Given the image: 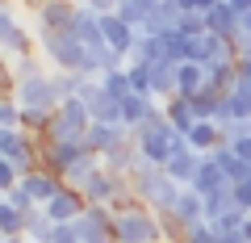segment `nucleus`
Masks as SVG:
<instances>
[{"label": "nucleus", "instance_id": "obj_15", "mask_svg": "<svg viewBox=\"0 0 251 243\" xmlns=\"http://www.w3.org/2000/svg\"><path fill=\"white\" fill-rule=\"evenodd\" d=\"M159 105L163 101L151 97V92H130V97H122V122L130 130H138L143 122H151V117L159 113Z\"/></svg>", "mask_w": 251, "mask_h": 243}, {"label": "nucleus", "instance_id": "obj_21", "mask_svg": "<svg viewBox=\"0 0 251 243\" xmlns=\"http://www.w3.org/2000/svg\"><path fill=\"white\" fill-rule=\"evenodd\" d=\"M184 138H188V147H193V151L209 155V151H214V147H218V143H222V138H226V130L218 126L214 117H201V122H197V126H193V130H188Z\"/></svg>", "mask_w": 251, "mask_h": 243}, {"label": "nucleus", "instance_id": "obj_2", "mask_svg": "<svg viewBox=\"0 0 251 243\" xmlns=\"http://www.w3.org/2000/svg\"><path fill=\"white\" fill-rule=\"evenodd\" d=\"M130 189H134V197L143 201V206H151L155 214H168V210L176 206V197H180V189H184V185H176V180L168 176V168H163V163L143 160L134 172H130Z\"/></svg>", "mask_w": 251, "mask_h": 243}, {"label": "nucleus", "instance_id": "obj_12", "mask_svg": "<svg viewBox=\"0 0 251 243\" xmlns=\"http://www.w3.org/2000/svg\"><path fill=\"white\" fill-rule=\"evenodd\" d=\"M21 193H25L34 206H46V201L54 197V193L63 189V176H54L50 168H29L25 176H21V185H17Z\"/></svg>", "mask_w": 251, "mask_h": 243}, {"label": "nucleus", "instance_id": "obj_34", "mask_svg": "<svg viewBox=\"0 0 251 243\" xmlns=\"http://www.w3.org/2000/svg\"><path fill=\"white\" fill-rule=\"evenodd\" d=\"M180 243H222V231H218L214 222H197V226H188V231H184Z\"/></svg>", "mask_w": 251, "mask_h": 243}, {"label": "nucleus", "instance_id": "obj_26", "mask_svg": "<svg viewBox=\"0 0 251 243\" xmlns=\"http://www.w3.org/2000/svg\"><path fill=\"white\" fill-rule=\"evenodd\" d=\"M100 163H105V160H100L97 151H84L80 160L72 163V168L63 172V185H72V189H84V185H88V180H92V172H97Z\"/></svg>", "mask_w": 251, "mask_h": 243}, {"label": "nucleus", "instance_id": "obj_42", "mask_svg": "<svg viewBox=\"0 0 251 243\" xmlns=\"http://www.w3.org/2000/svg\"><path fill=\"white\" fill-rule=\"evenodd\" d=\"M17 4H21V13H29V17H34V13H38V9H42L46 0H17Z\"/></svg>", "mask_w": 251, "mask_h": 243}, {"label": "nucleus", "instance_id": "obj_44", "mask_svg": "<svg viewBox=\"0 0 251 243\" xmlns=\"http://www.w3.org/2000/svg\"><path fill=\"white\" fill-rule=\"evenodd\" d=\"M226 4H230L234 13H247V9H251V0H226Z\"/></svg>", "mask_w": 251, "mask_h": 243}, {"label": "nucleus", "instance_id": "obj_7", "mask_svg": "<svg viewBox=\"0 0 251 243\" xmlns=\"http://www.w3.org/2000/svg\"><path fill=\"white\" fill-rule=\"evenodd\" d=\"M42 135H34V130H0V155L13 163H21V168H42Z\"/></svg>", "mask_w": 251, "mask_h": 243}, {"label": "nucleus", "instance_id": "obj_38", "mask_svg": "<svg viewBox=\"0 0 251 243\" xmlns=\"http://www.w3.org/2000/svg\"><path fill=\"white\" fill-rule=\"evenodd\" d=\"M226 143L234 147V155H239V160H247V163H251V130H247V135H234V138H226Z\"/></svg>", "mask_w": 251, "mask_h": 243}, {"label": "nucleus", "instance_id": "obj_8", "mask_svg": "<svg viewBox=\"0 0 251 243\" xmlns=\"http://www.w3.org/2000/svg\"><path fill=\"white\" fill-rule=\"evenodd\" d=\"M75 9H80V0H46L29 21H34L38 34H59V29H72Z\"/></svg>", "mask_w": 251, "mask_h": 243}, {"label": "nucleus", "instance_id": "obj_19", "mask_svg": "<svg viewBox=\"0 0 251 243\" xmlns=\"http://www.w3.org/2000/svg\"><path fill=\"white\" fill-rule=\"evenodd\" d=\"M205 34H218V38H239V13L226 4V0H218L214 9L205 13Z\"/></svg>", "mask_w": 251, "mask_h": 243}, {"label": "nucleus", "instance_id": "obj_5", "mask_svg": "<svg viewBox=\"0 0 251 243\" xmlns=\"http://www.w3.org/2000/svg\"><path fill=\"white\" fill-rule=\"evenodd\" d=\"M0 51H4V59H21V54L38 51V29L29 17H21L17 0L0 4Z\"/></svg>", "mask_w": 251, "mask_h": 243}, {"label": "nucleus", "instance_id": "obj_35", "mask_svg": "<svg viewBox=\"0 0 251 243\" xmlns=\"http://www.w3.org/2000/svg\"><path fill=\"white\" fill-rule=\"evenodd\" d=\"M176 29L184 38H201L205 34V13H197V9H184V17L176 21Z\"/></svg>", "mask_w": 251, "mask_h": 243}, {"label": "nucleus", "instance_id": "obj_9", "mask_svg": "<svg viewBox=\"0 0 251 243\" xmlns=\"http://www.w3.org/2000/svg\"><path fill=\"white\" fill-rule=\"evenodd\" d=\"M75 226L84 243H113V206H88L75 218Z\"/></svg>", "mask_w": 251, "mask_h": 243}, {"label": "nucleus", "instance_id": "obj_46", "mask_svg": "<svg viewBox=\"0 0 251 243\" xmlns=\"http://www.w3.org/2000/svg\"><path fill=\"white\" fill-rule=\"evenodd\" d=\"M180 4H184V9H197V0H180Z\"/></svg>", "mask_w": 251, "mask_h": 243}, {"label": "nucleus", "instance_id": "obj_28", "mask_svg": "<svg viewBox=\"0 0 251 243\" xmlns=\"http://www.w3.org/2000/svg\"><path fill=\"white\" fill-rule=\"evenodd\" d=\"M105 163H109L113 172H122V176H130V172H134L138 163H143V151H138L134 135H130V143H122L117 151H109V155H105Z\"/></svg>", "mask_w": 251, "mask_h": 243}, {"label": "nucleus", "instance_id": "obj_45", "mask_svg": "<svg viewBox=\"0 0 251 243\" xmlns=\"http://www.w3.org/2000/svg\"><path fill=\"white\" fill-rule=\"evenodd\" d=\"M0 243H29L25 235H0Z\"/></svg>", "mask_w": 251, "mask_h": 243}, {"label": "nucleus", "instance_id": "obj_18", "mask_svg": "<svg viewBox=\"0 0 251 243\" xmlns=\"http://www.w3.org/2000/svg\"><path fill=\"white\" fill-rule=\"evenodd\" d=\"M72 29H75V34H80L84 42L92 46V51H105V34H100V13L92 9V4H84V0H80V9H75Z\"/></svg>", "mask_w": 251, "mask_h": 243}, {"label": "nucleus", "instance_id": "obj_6", "mask_svg": "<svg viewBox=\"0 0 251 243\" xmlns=\"http://www.w3.org/2000/svg\"><path fill=\"white\" fill-rule=\"evenodd\" d=\"M9 92L21 101V109H38V113H54V109L63 105V88H59V80H54V72L34 76V80H21V84H13Z\"/></svg>", "mask_w": 251, "mask_h": 243}, {"label": "nucleus", "instance_id": "obj_39", "mask_svg": "<svg viewBox=\"0 0 251 243\" xmlns=\"http://www.w3.org/2000/svg\"><path fill=\"white\" fill-rule=\"evenodd\" d=\"M234 206L251 214V180H239V185H234Z\"/></svg>", "mask_w": 251, "mask_h": 243}, {"label": "nucleus", "instance_id": "obj_32", "mask_svg": "<svg viewBox=\"0 0 251 243\" xmlns=\"http://www.w3.org/2000/svg\"><path fill=\"white\" fill-rule=\"evenodd\" d=\"M188 101H193V109H197V117H218V109H222V92L209 88V84L197 92V97H188Z\"/></svg>", "mask_w": 251, "mask_h": 243}, {"label": "nucleus", "instance_id": "obj_40", "mask_svg": "<svg viewBox=\"0 0 251 243\" xmlns=\"http://www.w3.org/2000/svg\"><path fill=\"white\" fill-rule=\"evenodd\" d=\"M234 54H239V59H251V34H239V38H234Z\"/></svg>", "mask_w": 251, "mask_h": 243}, {"label": "nucleus", "instance_id": "obj_43", "mask_svg": "<svg viewBox=\"0 0 251 243\" xmlns=\"http://www.w3.org/2000/svg\"><path fill=\"white\" fill-rule=\"evenodd\" d=\"M239 34H251V9L239 13Z\"/></svg>", "mask_w": 251, "mask_h": 243}, {"label": "nucleus", "instance_id": "obj_27", "mask_svg": "<svg viewBox=\"0 0 251 243\" xmlns=\"http://www.w3.org/2000/svg\"><path fill=\"white\" fill-rule=\"evenodd\" d=\"M54 226L59 222L38 206V210H29V218H25V239L29 243H54Z\"/></svg>", "mask_w": 251, "mask_h": 243}, {"label": "nucleus", "instance_id": "obj_1", "mask_svg": "<svg viewBox=\"0 0 251 243\" xmlns=\"http://www.w3.org/2000/svg\"><path fill=\"white\" fill-rule=\"evenodd\" d=\"M38 51L46 54V63L54 72H72L84 76V80H100V63H97V51L84 42L75 29H59V34H38Z\"/></svg>", "mask_w": 251, "mask_h": 243}, {"label": "nucleus", "instance_id": "obj_4", "mask_svg": "<svg viewBox=\"0 0 251 243\" xmlns=\"http://www.w3.org/2000/svg\"><path fill=\"white\" fill-rule=\"evenodd\" d=\"M134 143H138V151H143V160L168 163L172 155H176V147H184V135L168 122V113H163V105H159V113L134 130Z\"/></svg>", "mask_w": 251, "mask_h": 243}, {"label": "nucleus", "instance_id": "obj_22", "mask_svg": "<svg viewBox=\"0 0 251 243\" xmlns=\"http://www.w3.org/2000/svg\"><path fill=\"white\" fill-rule=\"evenodd\" d=\"M209 155L222 163V172H226V180H230V185H239V180H251V163H247V160H239V155H234V147L226 143V138H222V143H218Z\"/></svg>", "mask_w": 251, "mask_h": 243}, {"label": "nucleus", "instance_id": "obj_29", "mask_svg": "<svg viewBox=\"0 0 251 243\" xmlns=\"http://www.w3.org/2000/svg\"><path fill=\"white\" fill-rule=\"evenodd\" d=\"M25 218H29V210L0 197V235H25Z\"/></svg>", "mask_w": 251, "mask_h": 243}, {"label": "nucleus", "instance_id": "obj_30", "mask_svg": "<svg viewBox=\"0 0 251 243\" xmlns=\"http://www.w3.org/2000/svg\"><path fill=\"white\" fill-rule=\"evenodd\" d=\"M234 210V185H226V189L218 193H205V222H218L222 214H230Z\"/></svg>", "mask_w": 251, "mask_h": 243}, {"label": "nucleus", "instance_id": "obj_13", "mask_svg": "<svg viewBox=\"0 0 251 243\" xmlns=\"http://www.w3.org/2000/svg\"><path fill=\"white\" fill-rule=\"evenodd\" d=\"M42 210L54 218V222H75V218H80L84 210H88V197H84L80 189H72V185H63V189L54 193V197L46 201Z\"/></svg>", "mask_w": 251, "mask_h": 243}, {"label": "nucleus", "instance_id": "obj_24", "mask_svg": "<svg viewBox=\"0 0 251 243\" xmlns=\"http://www.w3.org/2000/svg\"><path fill=\"white\" fill-rule=\"evenodd\" d=\"M176 72H180V63H168V59L151 63V97H159V101L176 97Z\"/></svg>", "mask_w": 251, "mask_h": 243}, {"label": "nucleus", "instance_id": "obj_16", "mask_svg": "<svg viewBox=\"0 0 251 243\" xmlns=\"http://www.w3.org/2000/svg\"><path fill=\"white\" fill-rule=\"evenodd\" d=\"M46 72H54V67L46 63V54H42V51L21 54V59H4V76H9V88H13V84H21V80H34V76H46Z\"/></svg>", "mask_w": 251, "mask_h": 243}, {"label": "nucleus", "instance_id": "obj_17", "mask_svg": "<svg viewBox=\"0 0 251 243\" xmlns=\"http://www.w3.org/2000/svg\"><path fill=\"white\" fill-rule=\"evenodd\" d=\"M163 168H168V176L176 180V185H193V176H197V168H201V151H193L188 138H184V147H176V155H172Z\"/></svg>", "mask_w": 251, "mask_h": 243}, {"label": "nucleus", "instance_id": "obj_33", "mask_svg": "<svg viewBox=\"0 0 251 243\" xmlns=\"http://www.w3.org/2000/svg\"><path fill=\"white\" fill-rule=\"evenodd\" d=\"M100 84H105V92H109V97H117V101L134 92V84H130V72H126V67H117V72L100 76Z\"/></svg>", "mask_w": 251, "mask_h": 243}, {"label": "nucleus", "instance_id": "obj_20", "mask_svg": "<svg viewBox=\"0 0 251 243\" xmlns=\"http://www.w3.org/2000/svg\"><path fill=\"white\" fill-rule=\"evenodd\" d=\"M230 180H226V172H222V163L214 160V155H201V168H197V176H193V189L205 197V193H218V189H226Z\"/></svg>", "mask_w": 251, "mask_h": 243}, {"label": "nucleus", "instance_id": "obj_25", "mask_svg": "<svg viewBox=\"0 0 251 243\" xmlns=\"http://www.w3.org/2000/svg\"><path fill=\"white\" fill-rule=\"evenodd\" d=\"M163 113H168V122L180 130V135H188V130L197 126L201 117H197V109H193V101L188 97H172V101H163Z\"/></svg>", "mask_w": 251, "mask_h": 243}, {"label": "nucleus", "instance_id": "obj_37", "mask_svg": "<svg viewBox=\"0 0 251 243\" xmlns=\"http://www.w3.org/2000/svg\"><path fill=\"white\" fill-rule=\"evenodd\" d=\"M54 243H84L80 239V226H75V222H59V226H54Z\"/></svg>", "mask_w": 251, "mask_h": 243}, {"label": "nucleus", "instance_id": "obj_41", "mask_svg": "<svg viewBox=\"0 0 251 243\" xmlns=\"http://www.w3.org/2000/svg\"><path fill=\"white\" fill-rule=\"evenodd\" d=\"M84 4H92L97 13H113L117 9V0H84Z\"/></svg>", "mask_w": 251, "mask_h": 243}, {"label": "nucleus", "instance_id": "obj_14", "mask_svg": "<svg viewBox=\"0 0 251 243\" xmlns=\"http://www.w3.org/2000/svg\"><path fill=\"white\" fill-rule=\"evenodd\" d=\"M84 151H88L84 138H75V143H42V168H50L54 176H63Z\"/></svg>", "mask_w": 251, "mask_h": 243}, {"label": "nucleus", "instance_id": "obj_23", "mask_svg": "<svg viewBox=\"0 0 251 243\" xmlns=\"http://www.w3.org/2000/svg\"><path fill=\"white\" fill-rule=\"evenodd\" d=\"M205 84H209L205 63H193V59H184V63H180V72H176V97H197Z\"/></svg>", "mask_w": 251, "mask_h": 243}, {"label": "nucleus", "instance_id": "obj_11", "mask_svg": "<svg viewBox=\"0 0 251 243\" xmlns=\"http://www.w3.org/2000/svg\"><path fill=\"white\" fill-rule=\"evenodd\" d=\"M188 59L193 63H222V59H239L234 54L230 38H218V34H201V38H188Z\"/></svg>", "mask_w": 251, "mask_h": 243}, {"label": "nucleus", "instance_id": "obj_3", "mask_svg": "<svg viewBox=\"0 0 251 243\" xmlns=\"http://www.w3.org/2000/svg\"><path fill=\"white\" fill-rule=\"evenodd\" d=\"M163 235V218L143 201H130L126 210H113V243H159Z\"/></svg>", "mask_w": 251, "mask_h": 243}, {"label": "nucleus", "instance_id": "obj_36", "mask_svg": "<svg viewBox=\"0 0 251 243\" xmlns=\"http://www.w3.org/2000/svg\"><path fill=\"white\" fill-rule=\"evenodd\" d=\"M214 226H218V231H243V226H247V210H239V206H234L230 214H222Z\"/></svg>", "mask_w": 251, "mask_h": 243}, {"label": "nucleus", "instance_id": "obj_10", "mask_svg": "<svg viewBox=\"0 0 251 243\" xmlns=\"http://www.w3.org/2000/svg\"><path fill=\"white\" fill-rule=\"evenodd\" d=\"M130 135H134V130L117 126V122H92L88 135H84V143H88V151H97L100 160H105L109 151H117L122 143H130Z\"/></svg>", "mask_w": 251, "mask_h": 243}, {"label": "nucleus", "instance_id": "obj_31", "mask_svg": "<svg viewBox=\"0 0 251 243\" xmlns=\"http://www.w3.org/2000/svg\"><path fill=\"white\" fill-rule=\"evenodd\" d=\"M21 117H25L21 101L13 92H4V101H0V130H21Z\"/></svg>", "mask_w": 251, "mask_h": 243}]
</instances>
